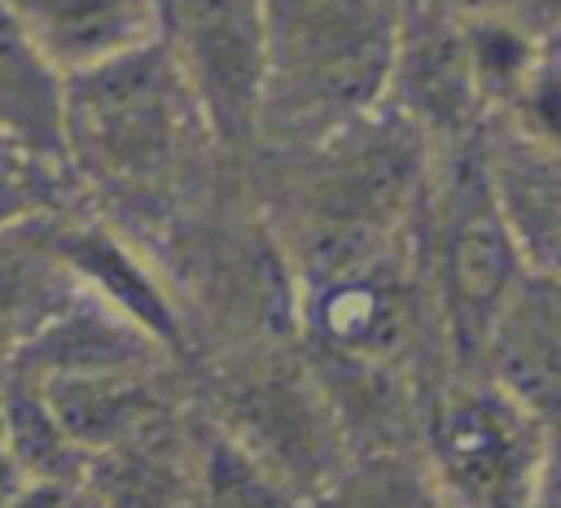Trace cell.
I'll return each instance as SVG.
<instances>
[{
	"mask_svg": "<svg viewBox=\"0 0 561 508\" xmlns=\"http://www.w3.org/2000/svg\"><path fill=\"white\" fill-rule=\"evenodd\" d=\"M219 149L162 39L66 79V166L118 201L175 197Z\"/></svg>",
	"mask_w": 561,
	"mask_h": 508,
	"instance_id": "cell-1",
	"label": "cell"
},
{
	"mask_svg": "<svg viewBox=\"0 0 561 508\" xmlns=\"http://www.w3.org/2000/svg\"><path fill=\"white\" fill-rule=\"evenodd\" d=\"M403 18L399 0H267L263 131L307 149L381 114Z\"/></svg>",
	"mask_w": 561,
	"mask_h": 508,
	"instance_id": "cell-2",
	"label": "cell"
},
{
	"mask_svg": "<svg viewBox=\"0 0 561 508\" xmlns=\"http://www.w3.org/2000/svg\"><path fill=\"white\" fill-rule=\"evenodd\" d=\"M215 429L311 504L351 464V438L316 363L294 355H250L224 381Z\"/></svg>",
	"mask_w": 561,
	"mask_h": 508,
	"instance_id": "cell-3",
	"label": "cell"
},
{
	"mask_svg": "<svg viewBox=\"0 0 561 508\" xmlns=\"http://www.w3.org/2000/svg\"><path fill=\"white\" fill-rule=\"evenodd\" d=\"M543 420L482 372L447 385L421 416V464L451 508H530Z\"/></svg>",
	"mask_w": 561,
	"mask_h": 508,
	"instance_id": "cell-4",
	"label": "cell"
},
{
	"mask_svg": "<svg viewBox=\"0 0 561 508\" xmlns=\"http://www.w3.org/2000/svg\"><path fill=\"white\" fill-rule=\"evenodd\" d=\"M162 44L188 79L219 149L263 131L267 0H167Z\"/></svg>",
	"mask_w": 561,
	"mask_h": 508,
	"instance_id": "cell-5",
	"label": "cell"
},
{
	"mask_svg": "<svg viewBox=\"0 0 561 508\" xmlns=\"http://www.w3.org/2000/svg\"><path fill=\"white\" fill-rule=\"evenodd\" d=\"M294 315L311 355L399 372L421 342V293L403 250L294 280Z\"/></svg>",
	"mask_w": 561,
	"mask_h": 508,
	"instance_id": "cell-6",
	"label": "cell"
},
{
	"mask_svg": "<svg viewBox=\"0 0 561 508\" xmlns=\"http://www.w3.org/2000/svg\"><path fill=\"white\" fill-rule=\"evenodd\" d=\"M526 276V263L495 210L482 162H465L438 201L434 232V298L460 359L478 363L482 342Z\"/></svg>",
	"mask_w": 561,
	"mask_h": 508,
	"instance_id": "cell-7",
	"label": "cell"
},
{
	"mask_svg": "<svg viewBox=\"0 0 561 508\" xmlns=\"http://www.w3.org/2000/svg\"><path fill=\"white\" fill-rule=\"evenodd\" d=\"M57 250L66 272L75 276L79 289L127 315L136 328H145L162 350L184 355L188 346V324L180 311L175 289L162 280V272L105 219H75L61 215L57 223Z\"/></svg>",
	"mask_w": 561,
	"mask_h": 508,
	"instance_id": "cell-8",
	"label": "cell"
},
{
	"mask_svg": "<svg viewBox=\"0 0 561 508\" xmlns=\"http://www.w3.org/2000/svg\"><path fill=\"white\" fill-rule=\"evenodd\" d=\"M478 372L543 425L561 420V280L526 272L500 307Z\"/></svg>",
	"mask_w": 561,
	"mask_h": 508,
	"instance_id": "cell-9",
	"label": "cell"
},
{
	"mask_svg": "<svg viewBox=\"0 0 561 508\" xmlns=\"http://www.w3.org/2000/svg\"><path fill=\"white\" fill-rule=\"evenodd\" d=\"M482 171L526 272L561 280V153L495 127Z\"/></svg>",
	"mask_w": 561,
	"mask_h": 508,
	"instance_id": "cell-10",
	"label": "cell"
},
{
	"mask_svg": "<svg viewBox=\"0 0 561 508\" xmlns=\"http://www.w3.org/2000/svg\"><path fill=\"white\" fill-rule=\"evenodd\" d=\"M39 53L70 79L162 39L167 0H13Z\"/></svg>",
	"mask_w": 561,
	"mask_h": 508,
	"instance_id": "cell-11",
	"label": "cell"
},
{
	"mask_svg": "<svg viewBox=\"0 0 561 508\" xmlns=\"http://www.w3.org/2000/svg\"><path fill=\"white\" fill-rule=\"evenodd\" d=\"M162 372H167V363H140V368L53 377V381H39V385H44L66 438L88 460L92 451L114 447L127 434L180 412Z\"/></svg>",
	"mask_w": 561,
	"mask_h": 508,
	"instance_id": "cell-12",
	"label": "cell"
},
{
	"mask_svg": "<svg viewBox=\"0 0 561 508\" xmlns=\"http://www.w3.org/2000/svg\"><path fill=\"white\" fill-rule=\"evenodd\" d=\"M193 451L197 438L180 412L101 447L83 460V486L105 508H188L193 504Z\"/></svg>",
	"mask_w": 561,
	"mask_h": 508,
	"instance_id": "cell-13",
	"label": "cell"
},
{
	"mask_svg": "<svg viewBox=\"0 0 561 508\" xmlns=\"http://www.w3.org/2000/svg\"><path fill=\"white\" fill-rule=\"evenodd\" d=\"M57 223L61 215L0 228V372L13 368L26 342L79 289L61 263Z\"/></svg>",
	"mask_w": 561,
	"mask_h": 508,
	"instance_id": "cell-14",
	"label": "cell"
},
{
	"mask_svg": "<svg viewBox=\"0 0 561 508\" xmlns=\"http://www.w3.org/2000/svg\"><path fill=\"white\" fill-rule=\"evenodd\" d=\"M0 136L66 166V74L39 53L13 0H0Z\"/></svg>",
	"mask_w": 561,
	"mask_h": 508,
	"instance_id": "cell-15",
	"label": "cell"
},
{
	"mask_svg": "<svg viewBox=\"0 0 561 508\" xmlns=\"http://www.w3.org/2000/svg\"><path fill=\"white\" fill-rule=\"evenodd\" d=\"M311 508H451L434 486L421 455L368 451L351 455V464L316 495Z\"/></svg>",
	"mask_w": 561,
	"mask_h": 508,
	"instance_id": "cell-16",
	"label": "cell"
},
{
	"mask_svg": "<svg viewBox=\"0 0 561 508\" xmlns=\"http://www.w3.org/2000/svg\"><path fill=\"white\" fill-rule=\"evenodd\" d=\"M70 166L48 162L18 140L0 136V228L31 223L44 215H66V184Z\"/></svg>",
	"mask_w": 561,
	"mask_h": 508,
	"instance_id": "cell-17",
	"label": "cell"
},
{
	"mask_svg": "<svg viewBox=\"0 0 561 508\" xmlns=\"http://www.w3.org/2000/svg\"><path fill=\"white\" fill-rule=\"evenodd\" d=\"M530 508H561V420L543 425V447H539V469L530 486Z\"/></svg>",
	"mask_w": 561,
	"mask_h": 508,
	"instance_id": "cell-18",
	"label": "cell"
},
{
	"mask_svg": "<svg viewBox=\"0 0 561 508\" xmlns=\"http://www.w3.org/2000/svg\"><path fill=\"white\" fill-rule=\"evenodd\" d=\"M26 482H31V473L13 460V451H0V508H13V499L22 495Z\"/></svg>",
	"mask_w": 561,
	"mask_h": 508,
	"instance_id": "cell-19",
	"label": "cell"
},
{
	"mask_svg": "<svg viewBox=\"0 0 561 508\" xmlns=\"http://www.w3.org/2000/svg\"><path fill=\"white\" fill-rule=\"evenodd\" d=\"M61 508H105V504H101V499H96V495H92V490H88V486H83V482H75V486H70V495H66V504H61Z\"/></svg>",
	"mask_w": 561,
	"mask_h": 508,
	"instance_id": "cell-20",
	"label": "cell"
},
{
	"mask_svg": "<svg viewBox=\"0 0 561 508\" xmlns=\"http://www.w3.org/2000/svg\"><path fill=\"white\" fill-rule=\"evenodd\" d=\"M0 451H9V412H4V372H0Z\"/></svg>",
	"mask_w": 561,
	"mask_h": 508,
	"instance_id": "cell-21",
	"label": "cell"
},
{
	"mask_svg": "<svg viewBox=\"0 0 561 508\" xmlns=\"http://www.w3.org/2000/svg\"><path fill=\"white\" fill-rule=\"evenodd\" d=\"M548 53H552V57H557V61H561V26H557V39H552V44H548Z\"/></svg>",
	"mask_w": 561,
	"mask_h": 508,
	"instance_id": "cell-22",
	"label": "cell"
},
{
	"mask_svg": "<svg viewBox=\"0 0 561 508\" xmlns=\"http://www.w3.org/2000/svg\"><path fill=\"white\" fill-rule=\"evenodd\" d=\"M188 508H193V504H188Z\"/></svg>",
	"mask_w": 561,
	"mask_h": 508,
	"instance_id": "cell-23",
	"label": "cell"
}]
</instances>
